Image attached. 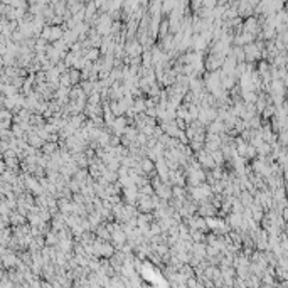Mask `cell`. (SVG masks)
<instances>
[{
    "label": "cell",
    "mask_w": 288,
    "mask_h": 288,
    "mask_svg": "<svg viewBox=\"0 0 288 288\" xmlns=\"http://www.w3.org/2000/svg\"><path fill=\"white\" fill-rule=\"evenodd\" d=\"M152 167H153V165H152V162H150V160H145L143 162V170H152Z\"/></svg>",
    "instance_id": "1"
}]
</instances>
